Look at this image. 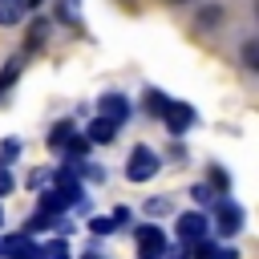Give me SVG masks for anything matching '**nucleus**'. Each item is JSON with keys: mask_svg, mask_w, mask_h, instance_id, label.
Listing matches in <instances>:
<instances>
[{"mask_svg": "<svg viewBox=\"0 0 259 259\" xmlns=\"http://www.w3.org/2000/svg\"><path fill=\"white\" fill-rule=\"evenodd\" d=\"M158 154L150 150V146H134L130 150V162H125V178L130 182H150L154 174H158Z\"/></svg>", "mask_w": 259, "mask_h": 259, "instance_id": "1", "label": "nucleus"}, {"mask_svg": "<svg viewBox=\"0 0 259 259\" xmlns=\"http://www.w3.org/2000/svg\"><path fill=\"white\" fill-rule=\"evenodd\" d=\"M206 231H210L206 214H198V210L178 214V239H182V247H198V243H206Z\"/></svg>", "mask_w": 259, "mask_h": 259, "instance_id": "2", "label": "nucleus"}, {"mask_svg": "<svg viewBox=\"0 0 259 259\" xmlns=\"http://www.w3.org/2000/svg\"><path fill=\"white\" fill-rule=\"evenodd\" d=\"M166 247H170V243H166L162 227H154V223L138 227V259H162Z\"/></svg>", "mask_w": 259, "mask_h": 259, "instance_id": "3", "label": "nucleus"}, {"mask_svg": "<svg viewBox=\"0 0 259 259\" xmlns=\"http://www.w3.org/2000/svg\"><path fill=\"white\" fill-rule=\"evenodd\" d=\"M0 255H8V259H40V247L32 243V235H8V239H0Z\"/></svg>", "mask_w": 259, "mask_h": 259, "instance_id": "4", "label": "nucleus"}, {"mask_svg": "<svg viewBox=\"0 0 259 259\" xmlns=\"http://www.w3.org/2000/svg\"><path fill=\"white\" fill-rule=\"evenodd\" d=\"M97 117H105V121L121 125V121L130 117V101H125V97H117V93H105V97L97 101Z\"/></svg>", "mask_w": 259, "mask_h": 259, "instance_id": "5", "label": "nucleus"}, {"mask_svg": "<svg viewBox=\"0 0 259 259\" xmlns=\"http://www.w3.org/2000/svg\"><path fill=\"white\" fill-rule=\"evenodd\" d=\"M162 117H166V125H170L174 134H186V130H190V121H194V109H190L186 101H166Z\"/></svg>", "mask_w": 259, "mask_h": 259, "instance_id": "6", "label": "nucleus"}, {"mask_svg": "<svg viewBox=\"0 0 259 259\" xmlns=\"http://www.w3.org/2000/svg\"><path fill=\"white\" fill-rule=\"evenodd\" d=\"M214 231H223V235H235V231H243V210L235 206V202H219V210H214Z\"/></svg>", "mask_w": 259, "mask_h": 259, "instance_id": "7", "label": "nucleus"}, {"mask_svg": "<svg viewBox=\"0 0 259 259\" xmlns=\"http://www.w3.org/2000/svg\"><path fill=\"white\" fill-rule=\"evenodd\" d=\"M113 134H117V125H113V121H105V117H93V121H89V130H85V138H89V142H113Z\"/></svg>", "mask_w": 259, "mask_h": 259, "instance_id": "8", "label": "nucleus"}, {"mask_svg": "<svg viewBox=\"0 0 259 259\" xmlns=\"http://www.w3.org/2000/svg\"><path fill=\"white\" fill-rule=\"evenodd\" d=\"M24 16V0H0V24H16Z\"/></svg>", "mask_w": 259, "mask_h": 259, "instance_id": "9", "label": "nucleus"}, {"mask_svg": "<svg viewBox=\"0 0 259 259\" xmlns=\"http://www.w3.org/2000/svg\"><path fill=\"white\" fill-rule=\"evenodd\" d=\"M40 259H69V243H65V239L45 243V247H40Z\"/></svg>", "mask_w": 259, "mask_h": 259, "instance_id": "10", "label": "nucleus"}, {"mask_svg": "<svg viewBox=\"0 0 259 259\" xmlns=\"http://www.w3.org/2000/svg\"><path fill=\"white\" fill-rule=\"evenodd\" d=\"M69 138H73V125H69V121H61V125H53V134H49V146H53V150H61Z\"/></svg>", "mask_w": 259, "mask_h": 259, "instance_id": "11", "label": "nucleus"}, {"mask_svg": "<svg viewBox=\"0 0 259 259\" xmlns=\"http://www.w3.org/2000/svg\"><path fill=\"white\" fill-rule=\"evenodd\" d=\"M190 251H198V259H235V251H223V247H210V243H198Z\"/></svg>", "mask_w": 259, "mask_h": 259, "instance_id": "12", "label": "nucleus"}, {"mask_svg": "<svg viewBox=\"0 0 259 259\" xmlns=\"http://www.w3.org/2000/svg\"><path fill=\"white\" fill-rule=\"evenodd\" d=\"M166 101H170V97H166V93H158V89H150V93H146V109H150V113H162V109H166Z\"/></svg>", "mask_w": 259, "mask_h": 259, "instance_id": "13", "label": "nucleus"}, {"mask_svg": "<svg viewBox=\"0 0 259 259\" xmlns=\"http://www.w3.org/2000/svg\"><path fill=\"white\" fill-rule=\"evenodd\" d=\"M16 154H20V142H12V138H8V142L0 146V166H8V162H12Z\"/></svg>", "mask_w": 259, "mask_h": 259, "instance_id": "14", "label": "nucleus"}, {"mask_svg": "<svg viewBox=\"0 0 259 259\" xmlns=\"http://www.w3.org/2000/svg\"><path fill=\"white\" fill-rule=\"evenodd\" d=\"M243 61H247V69H259V45H255V40L243 49Z\"/></svg>", "mask_w": 259, "mask_h": 259, "instance_id": "15", "label": "nucleus"}, {"mask_svg": "<svg viewBox=\"0 0 259 259\" xmlns=\"http://www.w3.org/2000/svg\"><path fill=\"white\" fill-rule=\"evenodd\" d=\"M190 198L206 206V202H214V190H210V186H194V190H190Z\"/></svg>", "mask_w": 259, "mask_h": 259, "instance_id": "16", "label": "nucleus"}, {"mask_svg": "<svg viewBox=\"0 0 259 259\" xmlns=\"http://www.w3.org/2000/svg\"><path fill=\"white\" fill-rule=\"evenodd\" d=\"M89 231L93 235H109L113 231V219H89Z\"/></svg>", "mask_w": 259, "mask_h": 259, "instance_id": "17", "label": "nucleus"}, {"mask_svg": "<svg viewBox=\"0 0 259 259\" xmlns=\"http://www.w3.org/2000/svg\"><path fill=\"white\" fill-rule=\"evenodd\" d=\"M16 73H20V61H12V65H8V73L0 77V93H4L8 85H12V77H16Z\"/></svg>", "mask_w": 259, "mask_h": 259, "instance_id": "18", "label": "nucleus"}, {"mask_svg": "<svg viewBox=\"0 0 259 259\" xmlns=\"http://www.w3.org/2000/svg\"><path fill=\"white\" fill-rule=\"evenodd\" d=\"M210 182H214V186H219V190H227V186H231V178H227V174H223V170H210Z\"/></svg>", "mask_w": 259, "mask_h": 259, "instance_id": "19", "label": "nucleus"}, {"mask_svg": "<svg viewBox=\"0 0 259 259\" xmlns=\"http://www.w3.org/2000/svg\"><path fill=\"white\" fill-rule=\"evenodd\" d=\"M146 210H150V214H166V198H150Z\"/></svg>", "mask_w": 259, "mask_h": 259, "instance_id": "20", "label": "nucleus"}, {"mask_svg": "<svg viewBox=\"0 0 259 259\" xmlns=\"http://www.w3.org/2000/svg\"><path fill=\"white\" fill-rule=\"evenodd\" d=\"M12 190V174H8V166H0V194H8Z\"/></svg>", "mask_w": 259, "mask_h": 259, "instance_id": "21", "label": "nucleus"}, {"mask_svg": "<svg viewBox=\"0 0 259 259\" xmlns=\"http://www.w3.org/2000/svg\"><path fill=\"white\" fill-rule=\"evenodd\" d=\"M186 255H190V247H174V251L166 247V255H162V259H186Z\"/></svg>", "mask_w": 259, "mask_h": 259, "instance_id": "22", "label": "nucleus"}, {"mask_svg": "<svg viewBox=\"0 0 259 259\" xmlns=\"http://www.w3.org/2000/svg\"><path fill=\"white\" fill-rule=\"evenodd\" d=\"M109 219H113V227H121V223H125V219H130V210H125V206H117V210H113V214H109Z\"/></svg>", "mask_w": 259, "mask_h": 259, "instance_id": "23", "label": "nucleus"}, {"mask_svg": "<svg viewBox=\"0 0 259 259\" xmlns=\"http://www.w3.org/2000/svg\"><path fill=\"white\" fill-rule=\"evenodd\" d=\"M81 259H101V255H97V251H85V255H81Z\"/></svg>", "mask_w": 259, "mask_h": 259, "instance_id": "24", "label": "nucleus"}, {"mask_svg": "<svg viewBox=\"0 0 259 259\" xmlns=\"http://www.w3.org/2000/svg\"><path fill=\"white\" fill-rule=\"evenodd\" d=\"M28 4H32V8H36V4H40V0H24V8H28Z\"/></svg>", "mask_w": 259, "mask_h": 259, "instance_id": "25", "label": "nucleus"}, {"mask_svg": "<svg viewBox=\"0 0 259 259\" xmlns=\"http://www.w3.org/2000/svg\"><path fill=\"white\" fill-rule=\"evenodd\" d=\"M0 223H4V206H0Z\"/></svg>", "mask_w": 259, "mask_h": 259, "instance_id": "26", "label": "nucleus"}, {"mask_svg": "<svg viewBox=\"0 0 259 259\" xmlns=\"http://www.w3.org/2000/svg\"><path fill=\"white\" fill-rule=\"evenodd\" d=\"M170 4H182V0H170Z\"/></svg>", "mask_w": 259, "mask_h": 259, "instance_id": "27", "label": "nucleus"}]
</instances>
